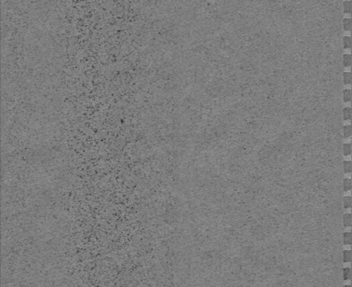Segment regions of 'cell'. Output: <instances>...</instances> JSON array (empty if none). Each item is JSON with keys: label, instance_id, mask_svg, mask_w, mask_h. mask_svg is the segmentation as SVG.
Masks as SVG:
<instances>
[{"label": "cell", "instance_id": "6da1fadb", "mask_svg": "<svg viewBox=\"0 0 352 287\" xmlns=\"http://www.w3.org/2000/svg\"><path fill=\"white\" fill-rule=\"evenodd\" d=\"M352 128L351 124H346L343 127V136L345 139H348L351 136Z\"/></svg>", "mask_w": 352, "mask_h": 287}, {"label": "cell", "instance_id": "7a4b0ae2", "mask_svg": "<svg viewBox=\"0 0 352 287\" xmlns=\"http://www.w3.org/2000/svg\"><path fill=\"white\" fill-rule=\"evenodd\" d=\"M352 153L351 143H345L343 145V154L345 156H349Z\"/></svg>", "mask_w": 352, "mask_h": 287}, {"label": "cell", "instance_id": "3957f363", "mask_svg": "<svg viewBox=\"0 0 352 287\" xmlns=\"http://www.w3.org/2000/svg\"><path fill=\"white\" fill-rule=\"evenodd\" d=\"M343 119L345 121L351 119V107H345L343 108Z\"/></svg>", "mask_w": 352, "mask_h": 287}, {"label": "cell", "instance_id": "277c9868", "mask_svg": "<svg viewBox=\"0 0 352 287\" xmlns=\"http://www.w3.org/2000/svg\"><path fill=\"white\" fill-rule=\"evenodd\" d=\"M351 214H344V216H343V225H344V227H351Z\"/></svg>", "mask_w": 352, "mask_h": 287}, {"label": "cell", "instance_id": "5b68a950", "mask_svg": "<svg viewBox=\"0 0 352 287\" xmlns=\"http://www.w3.org/2000/svg\"><path fill=\"white\" fill-rule=\"evenodd\" d=\"M352 181L351 178H345L343 180V189L344 192H350L351 190Z\"/></svg>", "mask_w": 352, "mask_h": 287}, {"label": "cell", "instance_id": "8992f818", "mask_svg": "<svg viewBox=\"0 0 352 287\" xmlns=\"http://www.w3.org/2000/svg\"><path fill=\"white\" fill-rule=\"evenodd\" d=\"M351 89H345L343 90V101L345 102H351Z\"/></svg>", "mask_w": 352, "mask_h": 287}, {"label": "cell", "instance_id": "52a82bcc", "mask_svg": "<svg viewBox=\"0 0 352 287\" xmlns=\"http://www.w3.org/2000/svg\"><path fill=\"white\" fill-rule=\"evenodd\" d=\"M343 280L345 281L351 280V269L350 267H345L343 269Z\"/></svg>", "mask_w": 352, "mask_h": 287}, {"label": "cell", "instance_id": "ba28073f", "mask_svg": "<svg viewBox=\"0 0 352 287\" xmlns=\"http://www.w3.org/2000/svg\"><path fill=\"white\" fill-rule=\"evenodd\" d=\"M343 243L345 245H351V232H345L343 234Z\"/></svg>", "mask_w": 352, "mask_h": 287}, {"label": "cell", "instance_id": "9c48e42d", "mask_svg": "<svg viewBox=\"0 0 352 287\" xmlns=\"http://www.w3.org/2000/svg\"><path fill=\"white\" fill-rule=\"evenodd\" d=\"M343 65L345 67H350L351 66V55L345 54L343 55Z\"/></svg>", "mask_w": 352, "mask_h": 287}, {"label": "cell", "instance_id": "30bf717a", "mask_svg": "<svg viewBox=\"0 0 352 287\" xmlns=\"http://www.w3.org/2000/svg\"><path fill=\"white\" fill-rule=\"evenodd\" d=\"M343 205L345 209L351 208L352 206V198L351 196H346L343 197Z\"/></svg>", "mask_w": 352, "mask_h": 287}, {"label": "cell", "instance_id": "8fae6325", "mask_svg": "<svg viewBox=\"0 0 352 287\" xmlns=\"http://www.w3.org/2000/svg\"><path fill=\"white\" fill-rule=\"evenodd\" d=\"M352 163L351 160H345L343 162V170L345 174L351 173Z\"/></svg>", "mask_w": 352, "mask_h": 287}, {"label": "cell", "instance_id": "7c38bea8", "mask_svg": "<svg viewBox=\"0 0 352 287\" xmlns=\"http://www.w3.org/2000/svg\"><path fill=\"white\" fill-rule=\"evenodd\" d=\"M343 28L345 31H351V19L345 18L343 20Z\"/></svg>", "mask_w": 352, "mask_h": 287}, {"label": "cell", "instance_id": "4fadbf2b", "mask_svg": "<svg viewBox=\"0 0 352 287\" xmlns=\"http://www.w3.org/2000/svg\"><path fill=\"white\" fill-rule=\"evenodd\" d=\"M344 5V13H351V1L350 0H346L343 3Z\"/></svg>", "mask_w": 352, "mask_h": 287}, {"label": "cell", "instance_id": "5bb4252c", "mask_svg": "<svg viewBox=\"0 0 352 287\" xmlns=\"http://www.w3.org/2000/svg\"><path fill=\"white\" fill-rule=\"evenodd\" d=\"M343 47H344V49L351 48V36H345L343 38Z\"/></svg>", "mask_w": 352, "mask_h": 287}, {"label": "cell", "instance_id": "9a60e30c", "mask_svg": "<svg viewBox=\"0 0 352 287\" xmlns=\"http://www.w3.org/2000/svg\"><path fill=\"white\" fill-rule=\"evenodd\" d=\"M343 82L345 85H349L351 83V72H344L343 73Z\"/></svg>", "mask_w": 352, "mask_h": 287}, {"label": "cell", "instance_id": "2e32d148", "mask_svg": "<svg viewBox=\"0 0 352 287\" xmlns=\"http://www.w3.org/2000/svg\"><path fill=\"white\" fill-rule=\"evenodd\" d=\"M343 261H344V263H349L351 261V250L343 251Z\"/></svg>", "mask_w": 352, "mask_h": 287}, {"label": "cell", "instance_id": "e0dca14e", "mask_svg": "<svg viewBox=\"0 0 352 287\" xmlns=\"http://www.w3.org/2000/svg\"><path fill=\"white\" fill-rule=\"evenodd\" d=\"M343 287H351V286H350V285H345V286H344Z\"/></svg>", "mask_w": 352, "mask_h": 287}]
</instances>
